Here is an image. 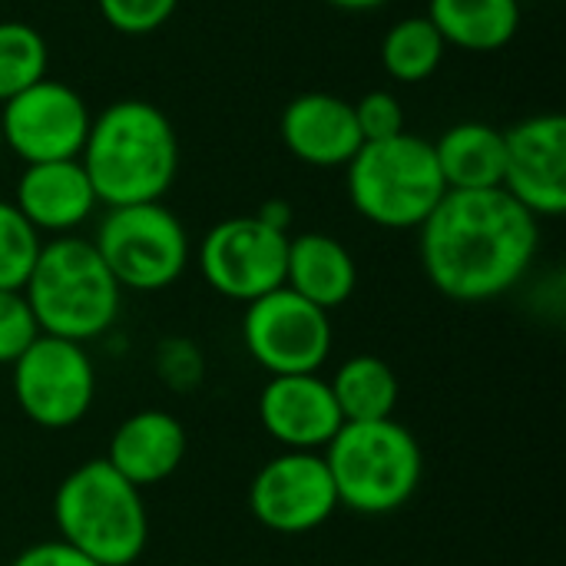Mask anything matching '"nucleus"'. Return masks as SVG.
<instances>
[{"label":"nucleus","mask_w":566,"mask_h":566,"mask_svg":"<svg viewBox=\"0 0 566 566\" xmlns=\"http://www.w3.org/2000/svg\"><path fill=\"white\" fill-rule=\"evenodd\" d=\"M10 388L27 421L46 431L80 424L96 398V371L83 345L36 335L10 365Z\"/></svg>","instance_id":"nucleus-8"},{"label":"nucleus","mask_w":566,"mask_h":566,"mask_svg":"<svg viewBox=\"0 0 566 566\" xmlns=\"http://www.w3.org/2000/svg\"><path fill=\"white\" fill-rule=\"evenodd\" d=\"M119 289L163 292L176 285L189 265V232L163 202L116 206L90 239Z\"/></svg>","instance_id":"nucleus-7"},{"label":"nucleus","mask_w":566,"mask_h":566,"mask_svg":"<svg viewBox=\"0 0 566 566\" xmlns=\"http://www.w3.org/2000/svg\"><path fill=\"white\" fill-rule=\"evenodd\" d=\"M255 219H262L265 226H272L279 232H289V226H292V206L285 199H269V202H262V209L255 212Z\"/></svg>","instance_id":"nucleus-29"},{"label":"nucleus","mask_w":566,"mask_h":566,"mask_svg":"<svg viewBox=\"0 0 566 566\" xmlns=\"http://www.w3.org/2000/svg\"><path fill=\"white\" fill-rule=\"evenodd\" d=\"M448 46L468 53H494L507 46L521 27L517 0H428L424 13Z\"/></svg>","instance_id":"nucleus-20"},{"label":"nucleus","mask_w":566,"mask_h":566,"mask_svg":"<svg viewBox=\"0 0 566 566\" xmlns=\"http://www.w3.org/2000/svg\"><path fill=\"white\" fill-rule=\"evenodd\" d=\"M99 17L126 36H146L169 23L179 0H96Z\"/></svg>","instance_id":"nucleus-25"},{"label":"nucleus","mask_w":566,"mask_h":566,"mask_svg":"<svg viewBox=\"0 0 566 566\" xmlns=\"http://www.w3.org/2000/svg\"><path fill=\"white\" fill-rule=\"evenodd\" d=\"M335 405L345 421H381L395 418L398 408V375L388 361L375 355H352L328 378Z\"/></svg>","instance_id":"nucleus-21"},{"label":"nucleus","mask_w":566,"mask_h":566,"mask_svg":"<svg viewBox=\"0 0 566 566\" xmlns=\"http://www.w3.org/2000/svg\"><path fill=\"white\" fill-rule=\"evenodd\" d=\"M338 507L361 517L401 511L421 488L424 454L418 438L395 418L345 421L325 448Z\"/></svg>","instance_id":"nucleus-4"},{"label":"nucleus","mask_w":566,"mask_h":566,"mask_svg":"<svg viewBox=\"0 0 566 566\" xmlns=\"http://www.w3.org/2000/svg\"><path fill=\"white\" fill-rule=\"evenodd\" d=\"M434 146L438 169L444 176L448 192H474V189H501L504 163H507V139L504 129L464 119L448 126Z\"/></svg>","instance_id":"nucleus-19"},{"label":"nucleus","mask_w":566,"mask_h":566,"mask_svg":"<svg viewBox=\"0 0 566 566\" xmlns=\"http://www.w3.org/2000/svg\"><path fill=\"white\" fill-rule=\"evenodd\" d=\"M186 428L176 415L146 408L129 415L109 438L106 461L116 474H123L133 488L146 491L169 481L186 461Z\"/></svg>","instance_id":"nucleus-17"},{"label":"nucleus","mask_w":566,"mask_h":566,"mask_svg":"<svg viewBox=\"0 0 566 566\" xmlns=\"http://www.w3.org/2000/svg\"><path fill=\"white\" fill-rule=\"evenodd\" d=\"M352 109H355V123H358V133L365 143H381V139L408 133L405 129V123H408L405 106L388 90H368L365 96H358L352 103Z\"/></svg>","instance_id":"nucleus-26"},{"label":"nucleus","mask_w":566,"mask_h":566,"mask_svg":"<svg viewBox=\"0 0 566 566\" xmlns=\"http://www.w3.org/2000/svg\"><path fill=\"white\" fill-rule=\"evenodd\" d=\"M0 153H3V139H0Z\"/></svg>","instance_id":"nucleus-31"},{"label":"nucleus","mask_w":566,"mask_h":566,"mask_svg":"<svg viewBox=\"0 0 566 566\" xmlns=\"http://www.w3.org/2000/svg\"><path fill=\"white\" fill-rule=\"evenodd\" d=\"M60 541L99 566H133L149 541L143 491L109 468L106 458L73 468L53 494Z\"/></svg>","instance_id":"nucleus-5"},{"label":"nucleus","mask_w":566,"mask_h":566,"mask_svg":"<svg viewBox=\"0 0 566 566\" xmlns=\"http://www.w3.org/2000/svg\"><path fill=\"white\" fill-rule=\"evenodd\" d=\"M90 123L93 116L86 99L73 86L50 76L0 103L3 149H10L23 166L80 159Z\"/></svg>","instance_id":"nucleus-11"},{"label":"nucleus","mask_w":566,"mask_h":566,"mask_svg":"<svg viewBox=\"0 0 566 566\" xmlns=\"http://www.w3.org/2000/svg\"><path fill=\"white\" fill-rule=\"evenodd\" d=\"M43 249L40 232L10 199H0V289H23Z\"/></svg>","instance_id":"nucleus-24"},{"label":"nucleus","mask_w":566,"mask_h":566,"mask_svg":"<svg viewBox=\"0 0 566 566\" xmlns=\"http://www.w3.org/2000/svg\"><path fill=\"white\" fill-rule=\"evenodd\" d=\"M249 511L272 534H312L338 511V494L325 458L315 451H285L259 468L249 484Z\"/></svg>","instance_id":"nucleus-12"},{"label":"nucleus","mask_w":566,"mask_h":566,"mask_svg":"<svg viewBox=\"0 0 566 566\" xmlns=\"http://www.w3.org/2000/svg\"><path fill=\"white\" fill-rule=\"evenodd\" d=\"M358 285V265L352 252L325 232H302L289 235V255H285V289L308 298L312 305L342 308Z\"/></svg>","instance_id":"nucleus-18"},{"label":"nucleus","mask_w":566,"mask_h":566,"mask_svg":"<svg viewBox=\"0 0 566 566\" xmlns=\"http://www.w3.org/2000/svg\"><path fill=\"white\" fill-rule=\"evenodd\" d=\"M50 66L46 40L23 20H0V103L40 83Z\"/></svg>","instance_id":"nucleus-23"},{"label":"nucleus","mask_w":566,"mask_h":566,"mask_svg":"<svg viewBox=\"0 0 566 566\" xmlns=\"http://www.w3.org/2000/svg\"><path fill=\"white\" fill-rule=\"evenodd\" d=\"M338 10H355V13H365V10H375V7H385L388 0H325Z\"/></svg>","instance_id":"nucleus-30"},{"label":"nucleus","mask_w":566,"mask_h":566,"mask_svg":"<svg viewBox=\"0 0 566 566\" xmlns=\"http://www.w3.org/2000/svg\"><path fill=\"white\" fill-rule=\"evenodd\" d=\"M259 424L285 451H325L345 424L322 375H275L259 395Z\"/></svg>","instance_id":"nucleus-14"},{"label":"nucleus","mask_w":566,"mask_h":566,"mask_svg":"<svg viewBox=\"0 0 566 566\" xmlns=\"http://www.w3.org/2000/svg\"><path fill=\"white\" fill-rule=\"evenodd\" d=\"M242 342L252 361L272 378L318 375L335 345L332 315L282 285L245 305Z\"/></svg>","instance_id":"nucleus-9"},{"label":"nucleus","mask_w":566,"mask_h":566,"mask_svg":"<svg viewBox=\"0 0 566 566\" xmlns=\"http://www.w3.org/2000/svg\"><path fill=\"white\" fill-rule=\"evenodd\" d=\"M345 172L355 212L371 226L395 232L421 229L448 192L434 146L415 133L361 143Z\"/></svg>","instance_id":"nucleus-6"},{"label":"nucleus","mask_w":566,"mask_h":566,"mask_svg":"<svg viewBox=\"0 0 566 566\" xmlns=\"http://www.w3.org/2000/svg\"><path fill=\"white\" fill-rule=\"evenodd\" d=\"M282 143L285 149L315 169H338L348 166L352 156L361 149V133L355 123L352 99L335 93H298L282 109Z\"/></svg>","instance_id":"nucleus-15"},{"label":"nucleus","mask_w":566,"mask_h":566,"mask_svg":"<svg viewBox=\"0 0 566 566\" xmlns=\"http://www.w3.org/2000/svg\"><path fill=\"white\" fill-rule=\"evenodd\" d=\"M13 206L40 235H73L96 212L99 199L80 159H53L23 166Z\"/></svg>","instance_id":"nucleus-16"},{"label":"nucleus","mask_w":566,"mask_h":566,"mask_svg":"<svg viewBox=\"0 0 566 566\" xmlns=\"http://www.w3.org/2000/svg\"><path fill=\"white\" fill-rule=\"evenodd\" d=\"M444 53H448V43L424 13L391 23L388 33L381 36V66L398 83L431 80L438 73Z\"/></svg>","instance_id":"nucleus-22"},{"label":"nucleus","mask_w":566,"mask_h":566,"mask_svg":"<svg viewBox=\"0 0 566 566\" xmlns=\"http://www.w3.org/2000/svg\"><path fill=\"white\" fill-rule=\"evenodd\" d=\"M80 163L106 209L163 202L179 172V139L156 103L116 99L93 116Z\"/></svg>","instance_id":"nucleus-2"},{"label":"nucleus","mask_w":566,"mask_h":566,"mask_svg":"<svg viewBox=\"0 0 566 566\" xmlns=\"http://www.w3.org/2000/svg\"><path fill=\"white\" fill-rule=\"evenodd\" d=\"M10 566H99L90 560L86 554H80L76 547L63 544V541H40L27 551H20Z\"/></svg>","instance_id":"nucleus-28"},{"label":"nucleus","mask_w":566,"mask_h":566,"mask_svg":"<svg viewBox=\"0 0 566 566\" xmlns=\"http://www.w3.org/2000/svg\"><path fill=\"white\" fill-rule=\"evenodd\" d=\"M40 335L36 318L20 289H0V365H13Z\"/></svg>","instance_id":"nucleus-27"},{"label":"nucleus","mask_w":566,"mask_h":566,"mask_svg":"<svg viewBox=\"0 0 566 566\" xmlns=\"http://www.w3.org/2000/svg\"><path fill=\"white\" fill-rule=\"evenodd\" d=\"M507 163L501 189L537 222L566 212V119L537 113L504 129Z\"/></svg>","instance_id":"nucleus-13"},{"label":"nucleus","mask_w":566,"mask_h":566,"mask_svg":"<svg viewBox=\"0 0 566 566\" xmlns=\"http://www.w3.org/2000/svg\"><path fill=\"white\" fill-rule=\"evenodd\" d=\"M289 232L255 216L216 222L199 242V272L206 285L229 302H255L285 285Z\"/></svg>","instance_id":"nucleus-10"},{"label":"nucleus","mask_w":566,"mask_h":566,"mask_svg":"<svg viewBox=\"0 0 566 566\" xmlns=\"http://www.w3.org/2000/svg\"><path fill=\"white\" fill-rule=\"evenodd\" d=\"M40 335L86 345L103 338L123 305V289L109 275L96 245L83 235L43 242L27 285L20 289Z\"/></svg>","instance_id":"nucleus-3"},{"label":"nucleus","mask_w":566,"mask_h":566,"mask_svg":"<svg viewBox=\"0 0 566 566\" xmlns=\"http://www.w3.org/2000/svg\"><path fill=\"white\" fill-rule=\"evenodd\" d=\"M541 222L504 189L444 192L418 229L428 282L451 302L478 305L507 295L531 272Z\"/></svg>","instance_id":"nucleus-1"}]
</instances>
